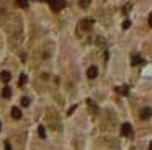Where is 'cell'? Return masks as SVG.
<instances>
[{"label":"cell","instance_id":"cell-1","mask_svg":"<svg viewBox=\"0 0 152 150\" xmlns=\"http://www.w3.org/2000/svg\"><path fill=\"white\" fill-rule=\"evenodd\" d=\"M48 2L54 13H59L62 8H66V0H48Z\"/></svg>","mask_w":152,"mask_h":150},{"label":"cell","instance_id":"cell-2","mask_svg":"<svg viewBox=\"0 0 152 150\" xmlns=\"http://www.w3.org/2000/svg\"><path fill=\"white\" fill-rule=\"evenodd\" d=\"M121 135H124V137H131L132 135V127H131L129 122H124L121 126Z\"/></svg>","mask_w":152,"mask_h":150},{"label":"cell","instance_id":"cell-3","mask_svg":"<svg viewBox=\"0 0 152 150\" xmlns=\"http://www.w3.org/2000/svg\"><path fill=\"white\" fill-rule=\"evenodd\" d=\"M92 26H93V20L92 18H85V20H82V23H80V28H82L83 31L92 29Z\"/></svg>","mask_w":152,"mask_h":150},{"label":"cell","instance_id":"cell-4","mask_svg":"<svg viewBox=\"0 0 152 150\" xmlns=\"http://www.w3.org/2000/svg\"><path fill=\"white\" fill-rule=\"evenodd\" d=\"M141 119H149V117L152 116V109L151 108H144V109H141Z\"/></svg>","mask_w":152,"mask_h":150},{"label":"cell","instance_id":"cell-5","mask_svg":"<svg viewBox=\"0 0 152 150\" xmlns=\"http://www.w3.org/2000/svg\"><path fill=\"white\" fill-rule=\"evenodd\" d=\"M96 75H98V68L96 67H90L88 70H87V77L88 78H95Z\"/></svg>","mask_w":152,"mask_h":150},{"label":"cell","instance_id":"cell-6","mask_svg":"<svg viewBox=\"0 0 152 150\" xmlns=\"http://www.w3.org/2000/svg\"><path fill=\"white\" fill-rule=\"evenodd\" d=\"M131 64H132V65H141V64H144V59H142L141 55H132Z\"/></svg>","mask_w":152,"mask_h":150},{"label":"cell","instance_id":"cell-7","mask_svg":"<svg viewBox=\"0 0 152 150\" xmlns=\"http://www.w3.org/2000/svg\"><path fill=\"white\" fill-rule=\"evenodd\" d=\"M12 117H13V119H20V117H21V111L18 109V108H13V109H12Z\"/></svg>","mask_w":152,"mask_h":150},{"label":"cell","instance_id":"cell-8","mask_svg":"<svg viewBox=\"0 0 152 150\" xmlns=\"http://www.w3.org/2000/svg\"><path fill=\"white\" fill-rule=\"evenodd\" d=\"M2 96H4V98H10V96H12L10 87H5V88H4V91H2Z\"/></svg>","mask_w":152,"mask_h":150},{"label":"cell","instance_id":"cell-9","mask_svg":"<svg viewBox=\"0 0 152 150\" xmlns=\"http://www.w3.org/2000/svg\"><path fill=\"white\" fill-rule=\"evenodd\" d=\"M10 78H12V75H10V72H2V80L5 82V83H7V82H10Z\"/></svg>","mask_w":152,"mask_h":150},{"label":"cell","instance_id":"cell-10","mask_svg":"<svg viewBox=\"0 0 152 150\" xmlns=\"http://www.w3.org/2000/svg\"><path fill=\"white\" fill-rule=\"evenodd\" d=\"M17 5L20 8H28V0H17Z\"/></svg>","mask_w":152,"mask_h":150},{"label":"cell","instance_id":"cell-11","mask_svg":"<svg viewBox=\"0 0 152 150\" xmlns=\"http://www.w3.org/2000/svg\"><path fill=\"white\" fill-rule=\"evenodd\" d=\"M38 134L41 135V139H46V130H44V127H43V126L38 127Z\"/></svg>","mask_w":152,"mask_h":150},{"label":"cell","instance_id":"cell-12","mask_svg":"<svg viewBox=\"0 0 152 150\" xmlns=\"http://www.w3.org/2000/svg\"><path fill=\"white\" fill-rule=\"evenodd\" d=\"M90 2H92V0H79V5L82 7V8H87V7L90 5Z\"/></svg>","mask_w":152,"mask_h":150},{"label":"cell","instance_id":"cell-13","mask_svg":"<svg viewBox=\"0 0 152 150\" xmlns=\"http://www.w3.org/2000/svg\"><path fill=\"white\" fill-rule=\"evenodd\" d=\"M25 82H26V75H25V74H21V77H20V82H18V87H23V85H25Z\"/></svg>","mask_w":152,"mask_h":150},{"label":"cell","instance_id":"cell-14","mask_svg":"<svg viewBox=\"0 0 152 150\" xmlns=\"http://www.w3.org/2000/svg\"><path fill=\"white\" fill-rule=\"evenodd\" d=\"M21 104H23L25 108L30 106V98H28V96H23V98H21Z\"/></svg>","mask_w":152,"mask_h":150},{"label":"cell","instance_id":"cell-15","mask_svg":"<svg viewBox=\"0 0 152 150\" xmlns=\"http://www.w3.org/2000/svg\"><path fill=\"white\" fill-rule=\"evenodd\" d=\"M129 25H131L129 21H124V25H123V28H124V29H128V28H129Z\"/></svg>","mask_w":152,"mask_h":150},{"label":"cell","instance_id":"cell-16","mask_svg":"<svg viewBox=\"0 0 152 150\" xmlns=\"http://www.w3.org/2000/svg\"><path fill=\"white\" fill-rule=\"evenodd\" d=\"M75 108H77V106H72V108H70V109H69V113H67V114H69V116H70V114H72L74 111H75Z\"/></svg>","mask_w":152,"mask_h":150},{"label":"cell","instance_id":"cell-17","mask_svg":"<svg viewBox=\"0 0 152 150\" xmlns=\"http://www.w3.org/2000/svg\"><path fill=\"white\" fill-rule=\"evenodd\" d=\"M149 26H151V28H152V13H151V15H149Z\"/></svg>","mask_w":152,"mask_h":150},{"label":"cell","instance_id":"cell-18","mask_svg":"<svg viewBox=\"0 0 152 150\" xmlns=\"http://www.w3.org/2000/svg\"><path fill=\"white\" fill-rule=\"evenodd\" d=\"M5 149H7V150H10V149H12V145H10L8 142H5Z\"/></svg>","mask_w":152,"mask_h":150},{"label":"cell","instance_id":"cell-19","mask_svg":"<svg viewBox=\"0 0 152 150\" xmlns=\"http://www.w3.org/2000/svg\"><path fill=\"white\" fill-rule=\"evenodd\" d=\"M149 149H151V150H152V142H151V143H149Z\"/></svg>","mask_w":152,"mask_h":150},{"label":"cell","instance_id":"cell-20","mask_svg":"<svg viewBox=\"0 0 152 150\" xmlns=\"http://www.w3.org/2000/svg\"><path fill=\"white\" fill-rule=\"evenodd\" d=\"M39 2H46V0H39Z\"/></svg>","mask_w":152,"mask_h":150},{"label":"cell","instance_id":"cell-21","mask_svg":"<svg viewBox=\"0 0 152 150\" xmlns=\"http://www.w3.org/2000/svg\"><path fill=\"white\" fill-rule=\"evenodd\" d=\"M0 127H2V124H0Z\"/></svg>","mask_w":152,"mask_h":150}]
</instances>
